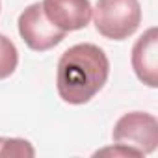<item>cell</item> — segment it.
Segmentation results:
<instances>
[{
	"label": "cell",
	"mask_w": 158,
	"mask_h": 158,
	"mask_svg": "<svg viewBox=\"0 0 158 158\" xmlns=\"http://www.w3.org/2000/svg\"><path fill=\"white\" fill-rule=\"evenodd\" d=\"M110 61L104 50L93 43H78L67 48L56 71V88L69 104L89 102L106 84Z\"/></svg>",
	"instance_id": "cell-1"
},
{
	"label": "cell",
	"mask_w": 158,
	"mask_h": 158,
	"mask_svg": "<svg viewBox=\"0 0 158 158\" xmlns=\"http://www.w3.org/2000/svg\"><path fill=\"white\" fill-rule=\"evenodd\" d=\"M91 17L101 35L112 41H123L138 30L141 6L138 0H97Z\"/></svg>",
	"instance_id": "cell-2"
},
{
	"label": "cell",
	"mask_w": 158,
	"mask_h": 158,
	"mask_svg": "<svg viewBox=\"0 0 158 158\" xmlns=\"http://www.w3.org/2000/svg\"><path fill=\"white\" fill-rule=\"evenodd\" d=\"M114 143L136 151L139 156L151 154L158 145V121L147 112H130L117 119L114 132Z\"/></svg>",
	"instance_id": "cell-3"
},
{
	"label": "cell",
	"mask_w": 158,
	"mask_h": 158,
	"mask_svg": "<svg viewBox=\"0 0 158 158\" xmlns=\"http://www.w3.org/2000/svg\"><path fill=\"white\" fill-rule=\"evenodd\" d=\"M19 34L23 41L35 52H45L60 45L67 32L56 28L45 15L41 2L30 4L21 15H19Z\"/></svg>",
	"instance_id": "cell-4"
},
{
	"label": "cell",
	"mask_w": 158,
	"mask_h": 158,
	"mask_svg": "<svg viewBox=\"0 0 158 158\" xmlns=\"http://www.w3.org/2000/svg\"><path fill=\"white\" fill-rule=\"evenodd\" d=\"M41 6L47 19L63 32L86 28L93 13L89 0H43Z\"/></svg>",
	"instance_id": "cell-5"
},
{
	"label": "cell",
	"mask_w": 158,
	"mask_h": 158,
	"mask_svg": "<svg viewBox=\"0 0 158 158\" xmlns=\"http://www.w3.org/2000/svg\"><path fill=\"white\" fill-rule=\"evenodd\" d=\"M132 69L139 80L149 86H158V30L152 26L132 47Z\"/></svg>",
	"instance_id": "cell-6"
},
{
	"label": "cell",
	"mask_w": 158,
	"mask_h": 158,
	"mask_svg": "<svg viewBox=\"0 0 158 158\" xmlns=\"http://www.w3.org/2000/svg\"><path fill=\"white\" fill-rule=\"evenodd\" d=\"M17 65H19V50L15 43L4 34H0V80L11 76Z\"/></svg>",
	"instance_id": "cell-7"
},
{
	"label": "cell",
	"mask_w": 158,
	"mask_h": 158,
	"mask_svg": "<svg viewBox=\"0 0 158 158\" xmlns=\"http://www.w3.org/2000/svg\"><path fill=\"white\" fill-rule=\"evenodd\" d=\"M30 141L21 138H0V156H34Z\"/></svg>",
	"instance_id": "cell-8"
},
{
	"label": "cell",
	"mask_w": 158,
	"mask_h": 158,
	"mask_svg": "<svg viewBox=\"0 0 158 158\" xmlns=\"http://www.w3.org/2000/svg\"><path fill=\"white\" fill-rule=\"evenodd\" d=\"M95 154H114V156H139L136 151H132V149H128V147H123V145H117V143H115V147H106V149H102V151H97Z\"/></svg>",
	"instance_id": "cell-9"
}]
</instances>
